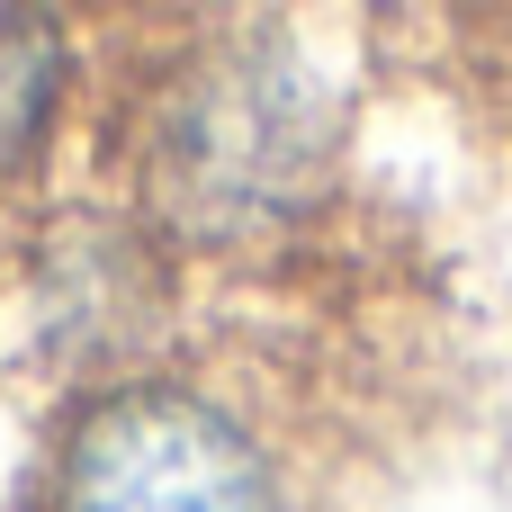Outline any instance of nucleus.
Returning <instances> with one entry per match:
<instances>
[{
	"mask_svg": "<svg viewBox=\"0 0 512 512\" xmlns=\"http://www.w3.org/2000/svg\"><path fill=\"white\" fill-rule=\"evenodd\" d=\"M342 108L288 36L198 27L117 117V207L162 252H252L306 225L333 180Z\"/></svg>",
	"mask_w": 512,
	"mask_h": 512,
	"instance_id": "obj_1",
	"label": "nucleus"
},
{
	"mask_svg": "<svg viewBox=\"0 0 512 512\" xmlns=\"http://www.w3.org/2000/svg\"><path fill=\"white\" fill-rule=\"evenodd\" d=\"M36 512H306V495L252 405L135 369L63 414Z\"/></svg>",
	"mask_w": 512,
	"mask_h": 512,
	"instance_id": "obj_2",
	"label": "nucleus"
},
{
	"mask_svg": "<svg viewBox=\"0 0 512 512\" xmlns=\"http://www.w3.org/2000/svg\"><path fill=\"white\" fill-rule=\"evenodd\" d=\"M81 90V45L54 9H9L0 18V198L36 180L45 144L63 135Z\"/></svg>",
	"mask_w": 512,
	"mask_h": 512,
	"instance_id": "obj_3",
	"label": "nucleus"
}]
</instances>
